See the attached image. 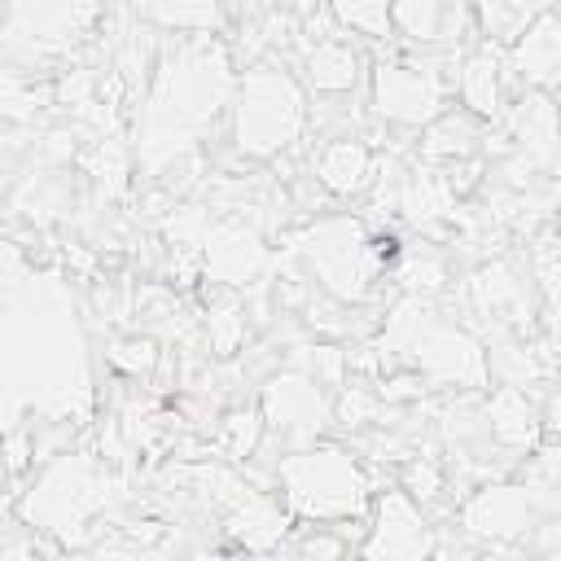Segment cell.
<instances>
[{
  "mask_svg": "<svg viewBox=\"0 0 561 561\" xmlns=\"http://www.w3.org/2000/svg\"><path fill=\"white\" fill-rule=\"evenodd\" d=\"M228 101H232L228 57L210 35L180 39L175 48H167L145 101V131H140L145 162L149 167L175 162L180 145H188Z\"/></svg>",
  "mask_w": 561,
  "mask_h": 561,
  "instance_id": "6da1fadb",
  "label": "cell"
},
{
  "mask_svg": "<svg viewBox=\"0 0 561 561\" xmlns=\"http://www.w3.org/2000/svg\"><path fill=\"white\" fill-rule=\"evenodd\" d=\"M276 482H280L289 517L342 526V522L368 513V491H373L368 469L342 447L307 443V447L280 456Z\"/></svg>",
  "mask_w": 561,
  "mask_h": 561,
  "instance_id": "7a4b0ae2",
  "label": "cell"
},
{
  "mask_svg": "<svg viewBox=\"0 0 561 561\" xmlns=\"http://www.w3.org/2000/svg\"><path fill=\"white\" fill-rule=\"evenodd\" d=\"M232 145L245 158H276L307 131V88L280 66H250L232 83Z\"/></svg>",
  "mask_w": 561,
  "mask_h": 561,
  "instance_id": "3957f363",
  "label": "cell"
},
{
  "mask_svg": "<svg viewBox=\"0 0 561 561\" xmlns=\"http://www.w3.org/2000/svg\"><path fill=\"white\" fill-rule=\"evenodd\" d=\"M302 259L311 267V276L320 280V289L337 302H364L373 294V280L381 272V263L373 259V237L364 232L359 219H316L302 232Z\"/></svg>",
  "mask_w": 561,
  "mask_h": 561,
  "instance_id": "277c9868",
  "label": "cell"
},
{
  "mask_svg": "<svg viewBox=\"0 0 561 561\" xmlns=\"http://www.w3.org/2000/svg\"><path fill=\"white\" fill-rule=\"evenodd\" d=\"M110 473L88 456H61L39 486L26 495L22 513L26 522H39V530H70L83 526L92 513L110 504Z\"/></svg>",
  "mask_w": 561,
  "mask_h": 561,
  "instance_id": "5b68a950",
  "label": "cell"
},
{
  "mask_svg": "<svg viewBox=\"0 0 561 561\" xmlns=\"http://www.w3.org/2000/svg\"><path fill=\"white\" fill-rule=\"evenodd\" d=\"M373 114L390 127H425L447 110L451 79L438 61H377L373 66Z\"/></svg>",
  "mask_w": 561,
  "mask_h": 561,
  "instance_id": "8992f818",
  "label": "cell"
},
{
  "mask_svg": "<svg viewBox=\"0 0 561 561\" xmlns=\"http://www.w3.org/2000/svg\"><path fill=\"white\" fill-rule=\"evenodd\" d=\"M557 513V491H535L526 482H491L460 504V530L491 543H513L535 535L543 517Z\"/></svg>",
  "mask_w": 561,
  "mask_h": 561,
  "instance_id": "52a82bcc",
  "label": "cell"
},
{
  "mask_svg": "<svg viewBox=\"0 0 561 561\" xmlns=\"http://www.w3.org/2000/svg\"><path fill=\"white\" fill-rule=\"evenodd\" d=\"M403 355H412L416 373L430 377V381H447V386H486V373H491V359L486 351L456 324H443L434 320L430 311L421 316V324L412 329Z\"/></svg>",
  "mask_w": 561,
  "mask_h": 561,
  "instance_id": "ba28073f",
  "label": "cell"
},
{
  "mask_svg": "<svg viewBox=\"0 0 561 561\" xmlns=\"http://www.w3.org/2000/svg\"><path fill=\"white\" fill-rule=\"evenodd\" d=\"M259 412H263V430H276L289 443L307 447L333 421V399L324 394V381H316L311 373H280L263 386Z\"/></svg>",
  "mask_w": 561,
  "mask_h": 561,
  "instance_id": "9c48e42d",
  "label": "cell"
},
{
  "mask_svg": "<svg viewBox=\"0 0 561 561\" xmlns=\"http://www.w3.org/2000/svg\"><path fill=\"white\" fill-rule=\"evenodd\" d=\"M434 548L430 522L421 517L416 500L403 486H390L373 504V526L368 539L359 543L364 557H425Z\"/></svg>",
  "mask_w": 561,
  "mask_h": 561,
  "instance_id": "30bf717a",
  "label": "cell"
},
{
  "mask_svg": "<svg viewBox=\"0 0 561 561\" xmlns=\"http://www.w3.org/2000/svg\"><path fill=\"white\" fill-rule=\"evenodd\" d=\"M197 259H202L206 280H215V285H245V280H254L263 272L267 245H263L254 224L245 228L241 219H215V228H210V237H206Z\"/></svg>",
  "mask_w": 561,
  "mask_h": 561,
  "instance_id": "8fae6325",
  "label": "cell"
},
{
  "mask_svg": "<svg viewBox=\"0 0 561 561\" xmlns=\"http://www.w3.org/2000/svg\"><path fill=\"white\" fill-rule=\"evenodd\" d=\"M504 70H513L526 88H539V92L557 88V75H561V26H557V13L548 4L513 35V48L504 53Z\"/></svg>",
  "mask_w": 561,
  "mask_h": 561,
  "instance_id": "7c38bea8",
  "label": "cell"
},
{
  "mask_svg": "<svg viewBox=\"0 0 561 561\" xmlns=\"http://www.w3.org/2000/svg\"><path fill=\"white\" fill-rule=\"evenodd\" d=\"M311 175L329 197H359L377 180V153L359 136H329L311 158Z\"/></svg>",
  "mask_w": 561,
  "mask_h": 561,
  "instance_id": "4fadbf2b",
  "label": "cell"
},
{
  "mask_svg": "<svg viewBox=\"0 0 561 561\" xmlns=\"http://www.w3.org/2000/svg\"><path fill=\"white\" fill-rule=\"evenodd\" d=\"M504 53L495 39L478 44L473 53L456 57V75H451V88L460 92V110H469L473 118H495L504 105Z\"/></svg>",
  "mask_w": 561,
  "mask_h": 561,
  "instance_id": "5bb4252c",
  "label": "cell"
},
{
  "mask_svg": "<svg viewBox=\"0 0 561 561\" xmlns=\"http://www.w3.org/2000/svg\"><path fill=\"white\" fill-rule=\"evenodd\" d=\"M359 75H364V57L355 53V44L342 39V31L302 44V88L320 96H342L359 83Z\"/></svg>",
  "mask_w": 561,
  "mask_h": 561,
  "instance_id": "9a60e30c",
  "label": "cell"
},
{
  "mask_svg": "<svg viewBox=\"0 0 561 561\" xmlns=\"http://www.w3.org/2000/svg\"><path fill=\"white\" fill-rule=\"evenodd\" d=\"M504 123H508V136L517 140V149L539 171H548L552 158H557V105H552V92L526 88L517 96V105L504 114Z\"/></svg>",
  "mask_w": 561,
  "mask_h": 561,
  "instance_id": "2e32d148",
  "label": "cell"
},
{
  "mask_svg": "<svg viewBox=\"0 0 561 561\" xmlns=\"http://www.w3.org/2000/svg\"><path fill=\"white\" fill-rule=\"evenodd\" d=\"M482 425H486L491 443L513 447V451H530V447L539 443L543 416H539V408L530 403V394H526L522 386L508 381V386H500V390L486 399V408H482Z\"/></svg>",
  "mask_w": 561,
  "mask_h": 561,
  "instance_id": "e0dca14e",
  "label": "cell"
},
{
  "mask_svg": "<svg viewBox=\"0 0 561 561\" xmlns=\"http://www.w3.org/2000/svg\"><path fill=\"white\" fill-rule=\"evenodd\" d=\"M228 517H224V530L241 543V548H250V552H267V548H280V539L289 535V526H294V517H289V508L285 504H276L272 495H263V491H250L245 500H237L232 508H224Z\"/></svg>",
  "mask_w": 561,
  "mask_h": 561,
  "instance_id": "ac0fdd59",
  "label": "cell"
},
{
  "mask_svg": "<svg viewBox=\"0 0 561 561\" xmlns=\"http://www.w3.org/2000/svg\"><path fill=\"white\" fill-rule=\"evenodd\" d=\"M478 140H482V127L469 110H443L421 127V162H430V167L469 162Z\"/></svg>",
  "mask_w": 561,
  "mask_h": 561,
  "instance_id": "d6986e66",
  "label": "cell"
},
{
  "mask_svg": "<svg viewBox=\"0 0 561 561\" xmlns=\"http://www.w3.org/2000/svg\"><path fill=\"white\" fill-rule=\"evenodd\" d=\"M460 18L456 0H390V26L403 39L416 44H438L447 39L451 22Z\"/></svg>",
  "mask_w": 561,
  "mask_h": 561,
  "instance_id": "ffe728a7",
  "label": "cell"
},
{
  "mask_svg": "<svg viewBox=\"0 0 561 561\" xmlns=\"http://www.w3.org/2000/svg\"><path fill=\"white\" fill-rule=\"evenodd\" d=\"M469 289H473V302H478L482 311H491V316L513 311V320H522V311H526V289H522V280L508 272V263H486V267L469 280Z\"/></svg>",
  "mask_w": 561,
  "mask_h": 561,
  "instance_id": "44dd1931",
  "label": "cell"
},
{
  "mask_svg": "<svg viewBox=\"0 0 561 561\" xmlns=\"http://www.w3.org/2000/svg\"><path fill=\"white\" fill-rule=\"evenodd\" d=\"M329 18L337 31H355L364 39H390V0H329Z\"/></svg>",
  "mask_w": 561,
  "mask_h": 561,
  "instance_id": "7402d4cb",
  "label": "cell"
},
{
  "mask_svg": "<svg viewBox=\"0 0 561 561\" xmlns=\"http://www.w3.org/2000/svg\"><path fill=\"white\" fill-rule=\"evenodd\" d=\"M136 13L167 31H210L215 26V0H136Z\"/></svg>",
  "mask_w": 561,
  "mask_h": 561,
  "instance_id": "603a6c76",
  "label": "cell"
},
{
  "mask_svg": "<svg viewBox=\"0 0 561 561\" xmlns=\"http://www.w3.org/2000/svg\"><path fill=\"white\" fill-rule=\"evenodd\" d=\"M259 438H263V412L259 408H237L219 425V443H224V451L232 460H245L259 447Z\"/></svg>",
  "mask_w": 561,
  "mask_h": 561,
  "instance_id": "cb8c5ba5",
  "label": "cell"
},
{
  "mask_svg": "<svg viewBox=\"0 0 561 561\" xmlns=\"http://www.w3.org/2000/svg\"><path fill=\"white\" fill-rule=\"evenodd\" d=\"M333 416H337L342 425H368V421L381 416V394L368 390V386H351V390L333 403Z\"/></svg>",
  "mask_w": 561,
  "mask_h": 561,
  "instance_id": "d4e9b609",
  "label": "cell"
},
{
  "mask_svg": "<svg viewBox=\"0 0 561 561\" xmlns=\"http://www.w3.org/2000/svg\"><path fill=\"white\" fill-rule=\"evenodd\" d=\"M403 491H408L412 500L430 504V500H438V495L447 491V478H443V469H438L434 460H408V465H403Z\"/></svg>",
  "mask_w": 561,
  "mask_h": 561,
  "instance_id": "484cf974",
  "label": "cell"
},
{
  "mask_svg": "<svg viewBox=\"0 0 561 561\" xmlns=\"http://www.w3.org/2000/svg\"><path fill=\"white\" fill-rule=\"evenodd\" d=\"M530 267H535V280H539V289H543V302H548V311H552V294H557V241H552L548 228L530 241Z\"/></svg>",
  "mask_w": 561,
  "mask_h": 561,
  "instance_id": "4316f807",
  "label": "cell"
},
{
  "mask_svg": "<svg viewBox=\"0 0 561 561\" xmlns=\"http://www.w3.org/2000/svg\"><path fill=\"white\" fill-rule=\"evenodd\" d=\"M110 364L131 373V377H140V373H149L158 364V346L149 337H123V342L110 346Z\"/></svg>",
  "mask_w": 561,
  "mask_h": 561,
  "instance_id": "83f0119b",
  "label": "cell"
},
{
  "mask_svg": "<svg viewBox=\"0 0 561 561\" xmlns=\"http://www.w3.org/2000/svg\"><path fill=\"white\" fill-rule=\"evenodd\" d=\"M206 333H210L215 355H232L237 342L245 337V320H241L237 307H228V311H210V316H206Z\"/></svg>",
  "mask_w": 561,
  "mask_h": 561,
  "instance_id": "f1b7e54d",
  "label": "cell"
},
{
  "mask_svg": "<svg viewBox=\"0 0 561 561\" xmlns=\"http://www.w3.org/2000/svg\"><path fill=\"white\" fill-rule=\"evenodd\" d=\"M408 294H416V298H425V294H438L443 285H447V267L438 263V259H416V263H408Z\"/></svg>",
  "mask_w": 561,
  "mask_h": 561,
  "instance_id": "f546056e",
  "label": "cell"
},
{
  "mask_svg": "<svg viewBox=\"0 0 561 561\" xmlns=\"http://www.w3.org/2000/svg\"><path fill=\"white\" fill-rule=\"evenodd\" d=\"M298 548H302V552H324V557H337V552H346V543H342L337 535H324V522H320V526H316V535H307Z\"/></svg>",
  "mask_w": 561,
  "mask_h": 561,
  "instance_id": "4dcf8cb0",
  "label": "cell"
},
{
  "mask_svg": "<svg viewBox=\"0 0 561 561\" xmlns=\"http://www.w3.org/2000/svg\"><path fill=\"white\" fill-rule=\"evenodd\" d=\"M267 9H285V13H311L316 0H263Z\"/></svg>",
  "mask_w": 561,
  "mask_h": 561,
  "instance_id": "1f68e13d",
  "label": "cell"
},
{
  "mask_svg": "<svg viewBox=\"0 0 561 561\" xmlns=\"http://www.w3.org/2000/svg\"><path fill=\"white\" fill-rule=\"evenodd\" d=\"M0 153H4V136H0Z\"/></svg>",
  "mask_w": 561,
  "mask_h": 561,
  "instance_id": "d6a6232c",
  "label": "cell"
}]
</instances>
